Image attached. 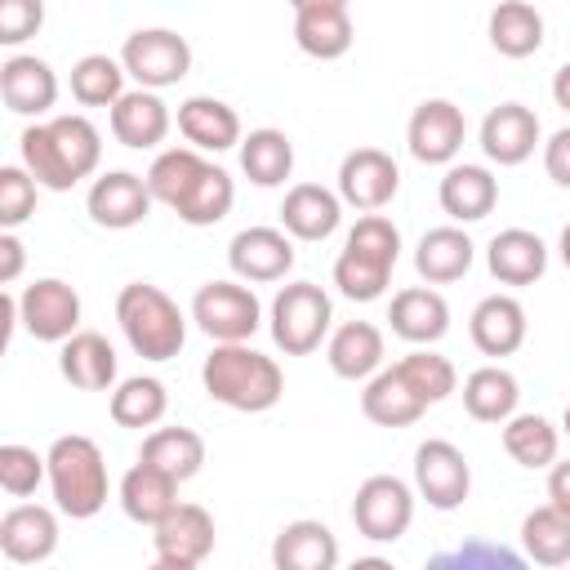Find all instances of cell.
Segmentation results:
<instances>
[{"label": "cell", "mask_w": 570, "mask_h": 570, "mask_svg": "<svg viewBox=\"0 0 570 570\" xmlns=\"http://www.w3.org/2000/svg\"><path fill=\"white\" fill-rule=\"evenodd\" d=\"M338 218H343V200L321 183H294L281 200V227L294 240H325L338 232Z\"/></svg>", "instance_id": "obj_22"}, {"label": "cell", "mask_w": 570, "mask_h": 570, "mask_svg": "<svg viewBox=\"0 0 570 570\" xmlns=\"http://www.w3.org/2000/svg\"><path fill=\"white\" fill-rule=\"evenodd\" d=\"M45 22V4L40 0H4L0 4V45H22L27 36H36Z\"/></svg>", "instance_id": "obj_47"}, {"label": "cell", "mask_w": 570, "mask_h": 570, "mask_svg": "<svg viewBox=\"0 0 570 570\" xmlns=\"http://www.w3.org/2000/svg\"><path fill=\"white\" fill-rule=\"evenodd\" d=\"M548 503L570 517V459L548 468Z\"/></svg>", "instance_id": "obj_50"}, {"label": "cell", "mask_w": 570, "mask_h": 570, "mask_svg": "<svg viewBox=\"0 0 570 570\" xmlns=\"http://www.w3.org/2000/svg\"><path fill=\"white\" fill-rule=\"evenodd\" d=\"M294 40L303 53H312L321 62L343 58L356 40L347 4L343 0H298L294 4Z\"/></svg>", "instance_id": "obj_17"}, {"label": "cell", "mask_w": 570, "mask_h": 570, "mask_svg": "<svg viewBox=\"0 0 570 570\" xmlns=\"http://www.w3.org/2000/svg\"><path fill=\"white\" fill-rule=\"evenodd\" d=\"M485 267L499 285H534L548 272V245L525 227H503L485 245Z\"/></svg>", "instance_id": "obj_23"}, {"label": "cell", "mask_w": 570, "mask_h": 570, "mask_svg": "<svg viewBox=\"0 0 570 570\" xmlns=\"http://www.w3.org/2000/svg\"><path fill=\"white\" fill-rule=\"evenodd\" d=\"M272 566L276 570H338V539L325 521L298 517L281 525L272 539Z\"/></svg>", "instance_id": "obj_21"}, {"label": "cell", "mask_w": 570, "mask_h": 570, "mask_svg": "<svg viewBox=\"0 0 570 570\" xmlns=\"http://www.w3.org/2000/svg\"><path fill=\"white\" fill-rule=\"evenodd\" d=\"M58 370L71 387L80 392H102L116 383V347L98 334V330H80L62 343L58 352Z\"/></svg>", "instance_id": "obj_32"}, {"label": "cell", "mask_w": 570, "mask_h": 570, "mask_svg": "<svg viewBox=\"0 0 570 570\" xmlns=\"http://www.w3.org/2000/svg\"><path fill=\"white\" fill-rule=\"evenodd\" d=\"M49 476V459L36 454L31 445H18V441H4L0 445V490L13 494V499H27L36 494V485Z\"/></svg>", "instance_id": "obj_45"}, {"label": "cell", "mask_w": 570, "mask_h": 570, "mask_svg": "<svg viewBox=\"0 0 570 570\" xmlns=\"http://www.w3.org/2000/svg\"><path fill=\"white\" fill-rule=\"evenodd\" d=\"M138 463H151V468H160L165 476H174V481L183 485V481H191V476L200 472V463H205V441H200V432H191V428H156V432L142 441Z\"/></svg>", "instance_id": "obj_36"}, {"label": "cell", "mask_w": 570, "mask_h": 570, "mask_svg": "<svg viewBox=\"0 0 570 570\" xmlns=\"http://www.w3.org/2000/svg\"><path fill=\"white\" fill-rule=\"evenodd\" d=\"M22 263H27L22 240L13 232H0V285H13L22 276Z\"/></svg>", "instance_id": "obj_49"}, {"label": "cell", "mask_w": 570, "mask_h": 570, "mask_svg": "<svg viewBox=\"0 0 570 570\" xmlns=\"http://www.w3.org/2000/svg\"><path fill=\"white\" fill-rule=\"evenodd\" d=\"M414 490H419V499H428V508L454 512L472 490V468H468L463 450L441 436L423 441L414 450Z\"/></svg>", "instance_id": "obj_12"}, {"label": "cell", "mask_w": 570, "mask_h": 570, "mask_svg": "<svg viewBox=\"0 0 570 570\" xmlns=\"http://www.w3.org/2000/svg\"><path fill=\"white\" fill-rule=\"evenodd\" d=\"M18 325L40 343H67L80 334V294L58 276L31 281L18 294Z\"/></svg>", "instance_id": "obj_11"}, {"label": "cell", "mask_w": 570, "mask_h": 570, "mask_svg": "<svg viewBox=\"0 0 570 570\" xmlns=\"http://www.w3.org/2000/svg\"><path fill=\"white\" fill-rule=\"evenodd\" d=\"M334 321V303L321 285L312 281H294L281 285V294L272 298V343L285 356H307L321 347V338L330 334Z\"/></svg>", "instance_id": "obj_7"}, {"label": "cell", "mask_w": 570, "mask_h": 570, "mask_svg": "<svg viewBox=\"0 0 570 570\" xmlns=\"http://www.w3.org/2000/svg\"><path fill=\"white\" fill-rule=\"evenodd\" d=\"M552 98H557V107L570 116V62L557 67V76H552Z\"/></svg>", "instance_id": "obj_51"}, {"label": "cell", "mask_w": 570, "mask_h": 570, "mask_svg": "<svg viewBox=\"0 0 570 570\" xmlns=\"http://www.w3.org/2000/svg\"><path fill=\"white\" fill-rule=\"evenodd\" d=\"M151 200L169 205L187 227H214L232 214L236 183L223 165L205 160L196 147H169L147 169Z\"/></svg>", "instance_id": "obj_1"}, {"label": "cell", "mask_w": 570, "mask_h": 570, "mask_svg": "<svg viewBox=\"0 0 570 570\" xmlns=\"http://www.w3.org/2000/svg\"><path fill=\"white\" fill-rule=\"evenodd\" d=\"M120 508H125L129 521L156 530V525L178 508V481L165 476V472L151 468V463H134V468L125 472V481H120Z\"/></svg>", "instance_id": "obj_33"}, {"label": "cell", "mask_w": 570, "mask_h": 570, "mask_svg": "<svg viewBox=\"0 0 570 570\" xmlns=\"http://www.w3.org/2000/svg\"><path fill=\"white\" fill-rule=\"evenodd\" d=\"M539 147V116L525 102H499L481 120V151L494 165H521Z\"/></svg>", "instance_id": "obj_18"}, {"label": "cell", "mask_w": 570, "mask_h": 570, "mask_svg": "<svg viewBox=\"0 0 570 570\" xmlns=\"http://www.w3.org/2000/svg\"><path fill=\"white\" fill-rule=\"evenodd\" d=\"M396 374L410 383V392H414L423 405L445 401V396L454 392V383H459L454 365H450L441 352H432V347H414V352H405V356L396 361Z\"/></svg>", "instance_id": "obj_44"}, {"label": "cell", "mask_w": 570, "mask_h": 570, "mask_svg": "<svg viewBox=\"0 0 570 570\" xmlns=\"http://www.w3.org/2000/svg\"><path fill=\"white\" fill-rule=\"evenodd\" d=\"M147 570H200L196 561H178V557H156Z\"/></svg>", "instance_id": "obj_52"}, {"label": "cell", "mask_w": 570, "mask_h": 570, "mask_svg": "<svg viewBox=\"0 0 570 570\" xmlns=\"http://www.w3.org/2000/svg\"><path fill=\"white\" fill-rule=\"evenodd\" d=\"M58 548V517L45 503H13L0 517V552L18 566H40Z\"/></svg>", "instance_id": "obj_19"}, {"label": "cell", "mask_w": 570, "mask_h": 570, "mask_svg": "<svg viewBox=\"0 0 570 570\" xmlns=\"http://www.w3.org/2000/svg\"><path fill=\"white\" fill-rule=\"evenodd\" d=\"M490 45L503 58H530L543 45V13L525 0H503L490 13Z\"/></svg>", "instance_id": "obj_38"}, {"label": "cell", "mask_w": 570, "mask_h": 570, "mask_svg": "<svg viewBox=\"0 0 570 570\" xmlns=\"http://www.w3.org/2000/svg\"><path fill=\"white\" fill-rule=\"evenodd\" d=\"M200 383H205L209 401L240 410V414H263L285 392L281 365L249 343H214V352L200 365Z\"/></svg>", "instance_id": "obj_3"}, {"label": "cell", "mask_w": 570, "mask_h": 570, "mask_svg": "<svg viewBox=\"0 0 570 570\" xmlns=\"http://www.w3.org/2000/svg\"><path fill=\"white\" fill-rule=\"evenodd\" d=\"M116 321L142 361H174L187 343V321L178 303L160 285H147V281H129L116 294Z\"/></svg>", "instance_id": "obj_5"}, {"label": "cell", "mask_w": 570, "mask_h": 570, "mask_svg": "<svg viewBox=\"0 0 570 570\" xmlns=\"http://www.w3.org/2000/svg\"><path fill=\"white\" fill-rule=\"evenodd\" d=\"M214 517L200 508V503H178L156 530H151V543H156V557H178V561H205L214 552Z\"/></svg>", "instance_id": "obj_30"}, {"label": "cell", "mask_w": 570, "mask_h": 570, "mask_svg": "<svg viewBox=\"0 0 570 570\" xmlns=\"http://www.w3.org/2000/svg\"><path fill=\"white\" fill-rule=\"evenodd\" d=\"M557 249H561V263H566V267H570V223H566V227H561V245H557Z\"/></svg>", "instance_id": "obj_54"}, {"label": "cell", "mask_w": 570, "mask_h": 570, "mask_svg": "<svg viewBox=\"0 0 570 570\" xmlns=\"http://www.w3.org/2000/svg\"><path fill=\"white\" fill-rule=\"evenodd\" d=\"M227 263L249 285L281 281L294 267V240L281 227H240L227 245Z\"/></svg>", "instance_id": "obj_16"}, {"label": "cell", "mask_w": 570, "mask_h": 570, "mask_svg": "<svg viewBox=\"0 0 570 570\" xmlns=\"http://www.w3.org/2000/svg\"><path fill=\"white\" fill-rule=\"evenodd\" d=\"M125 76L138 80V89H169L191 71V45L169 27H138L120 45Z\"/></svg>", "instance_id": "obj_8"}, {"label": "cell", "mask_w": 570, "mask_h": 570, "mask_svg": "<svg viewBox=\"0 0 570 570\" xmlns=\"http://www.w3.org/2000/svg\"><path fill=\"white\" fill-rule=\"evenodd\" d=\"M472 258H476V245H472V236H468L463 227H454V223L423 232L419 245H414V267H419V276H423L428 285H450V281L468 276Z\"/></svg>", "instance_id": "obj_28"}, {"label": "cell", "mask_w": 570, "mask_h": 570, "mask_svg": "<svg viewBox=\"0 0 570 570\" xmlns=\"http://www.w3.org/2000/svg\"><path fill=\"white\" fill-rule=\"evenodd\" d=\"M0 98L13 116H45L58 102V76L36 53H13L0 62Z\"/></svg>", "instance_id": "obj_20"}, {"label": "cell", "mask_w": 570, "mask_h": 570, "mask_svg": "<svg viewBox=\"0 0 570 570\" xmlns=\"http://www.w3.org/2000/svg\"><path fill=\"white\" fill-rule=\"evenodd\" d=\"M169 410V392L151 374H134L111 392V419L120 428H156Z\"/></svg>", "instance_id": "obj_42"}, {"label": "cell", "mask_w": 570, "mask_h": 570, "mask_svg": "<svg viewBox=\"0 0 570 570\" xmlns=\"http://www.w3.org/2000/svg\"><path fill=\"white\" fill-rule=\"evenodd\" d=\"M111 134L120 147L147 151L156 142H165L169 134V107L160 102V94L151 89H129L116 107H111Z\"/></svg>", "instance_id": "obj_31"}, {"label": "cell", "mask_w": 570, "mask_h": 570, "mask_svg": "<svg viewBox=\"0 0 570 570\" xmlns=\"http://www.w3.org/2000/svg\"><path fill=\"white\" fill-rule=\"evenodd\" d=\"M423 401L410 392V383L396 374V365H383L370 383H365V392H361V414L370 419V423H379V428H410V423H419L423 419Z\"/></svg>", "instance_id": "obj_34"}, {"label": "cell", "mask_w": 570, "mask_h": 570, "mask_svg": "<svg viewBox=\"0 0 570 570\" xmlns=\"http://www.w3.org/2000/svg\"><path fill=\"white\" fill-rule=\"evenodd\" d=\"M521 548L534 566H570V517L552 503L525 512L521 521Z\"/></svg>", "instance_id": "obj_40"}, {"label": "cell", "mask_w": 570, "mask_h": 570, "mask_svg": "<svg viewBox=\"0 0 570 570\" xmlns=\"http://www.w3.org/2000/svg\"><path fill=\"white\" fill-rule=\"evenodd\" d=\"M347 570H396V566H392L387 557H356Z\"/></svg>", "instance_id": "obj_53"}, {"label": "cell", "mask_w": 570, "mask_h": 570, "mask_svg": "<svg viewBox=\"0 0 570 570\" xmlns=\"http://www.w3.org/2000/svg\"><path fill=\"white\" fill-rule=\"evenodd\" d=\"M468 334L481 356H512L525 343V307L512 294H485L468 316Z\"/></svg>", "instance_id": "obj_25"}, {"label": "cell", "mask_w": 570, "mask_h": 570, "mask_svg": "<svg viewBox=\"0 0 570 570\" xmlns=\"http://www.w3.org/2000/svg\"><path fill=\"white\" fill-rule=\"evenodd\" d=\"M191 321L214 343H249L254 330L263 325V307H258L254 289L240 281H205L191 294Z\"/></svg>", "instance_id": "obj_9"}, {"label": "cell", "mask_w": 570, "mask_h": 570, "mask_svg": "<svg viewBox=\"0 0 570 570\" xmlns=\"http://www.w3.org/2000/svg\"><path fill=\"white\" fill-rule=\"evenodd\" d=\"M49 490H53V503L62 517L71 521H89L102 512L107 503V463H102V450L80 436V432H67L49 445Z\"/></svg>", "instance_id": "obj_6"}, {"label": "cell", "mask_w": 570, "mask_h": 570, "mask_svg": "<svg viewBox=\"0 0 570 570\" xmlns=\"http://www.w3.org/2000/svg\"><path fill=\"white\" fill-rule=\"evenodd\" d=\"M240 169L254 187H281L294 169V142L281 129H249L240 138Z\"/></svg>", "instance_id": "obj_37"}, {"label": "cell", "mask_w": 570, "mask_h": 570, "mask_svg": "<svg viewBox=\"0 0 570 570\" xmlns=\"http://www.w3.org/2000/svg\"><path fill=\"white\" fill-rule=\"evenodd\" d=\"M387 321H392L396 338H405L414 347H432L450 330V303L436 289H428V285H410V289L392 294Z\"/></svg>", "instance_id": "obj_24"}, {"label": "cell", "mask_w": 570, "mask_h": 570, "mask_svg": "<svg viewBox=\"0 0 570 570\" xmlns=\"http://www.w3.org/2000/svg\"><path fill=\"white\" fill-rule=\"evenodd\" d=\"M18 151H22V169H27L40 187H49V191H71L80 178H89V174L98 169L102 138H98V129H94L89 116L67 111V116L27 125L22 138H18Z\"/></svg>", "instance_id": "obj_2"}, {"label": "cell", "mask_w": 570, "mask_h": 570, "mask_svg": "<svg viewBox=\"0 0 570 570\" xmlns=\"http://www.w3.org/2000/svg\"><path fill=\"white\" fill-rule=\"evenodd\" d=\"M125 67L111 53H85L71 67V98L80 107H116L125 98Z\"/></svg>", "instance_id": "obj_41"}, {"label": "cell", "mask_w": 570, "mask_h": 570, "mask_svg": "<svg viewBox=\"0 0 570 570\" xmlns=\"http://www.w3.org/2000/svg\"><path fill=\"white\" fill-rule=\"evenodd\" d=\"M517 401H521V383L503 365H481L463 379V410L476 423H508L517 414Z\"/></svg>", "instance_id": "obj_35"}, {"label": "cell", "mask_w": 570, "mask_h": 570, "mask_svg": "<svg viewBox=\"0 0 570 570\" xmlns=\"http://www.w3.org/2000/svg\"><path fill=\"white\" fill-rule=\"evenodd\" d=\"M561 432L570 436V401H566V414H561Z\"/></svg>", "instance_id": "obj_55"}, {"label": "cell", "mask_w": 570, "mask_h": 570, "mask_svg": "<svg viewBox=\"0 0 570 570\" xmlns=\"http://www.w3.org/2000/svg\"><path fill=\"white\" fill-rule=\"evenodd\" d=\"M423 570H534L525 552L508 548V543H490V539H463L450 552H436L423 561Z\"/></svg>", "instance_id": "obj_43"}, {"label": "cell", "mask_w": 570, "mask_h": 570, "mask_svg": "<svg viewBox=\"0 0 570 570\" xmlns=\"http://www.w3.org/2000/svg\"><path fill=\"white\" fill-rule=\"evenodd\" d=\"M85 209L98 227L107 232H125V227H138L147 214H151V191H147V178L142 174H129V169H111V174H98L89 196H85Z\"/></svg>", "instance_id": "obj_15"}, {"label": "cell", "mask_w": 570, "mask_h": 570, "mask_svg": "<svg viewBox=\"0 0 570 570\" xmlns=\"http://www.w3.org/2000/svg\"><path fill=\"white\" fill-rule=\"evenodd\" d=\"M325 361H330V370L338 374V379H374L379 370H383V334H379V325H370V321H343L334 334H330V343H325Z\"/></svg>", "instance_id": "obj_29"}, {"label": "cell", "mask_w": 570, "mask_h": 570, "mask_svg": "<svg viewBox=\"0 0 570 570\" xmlns=\"http://www.w3.org/2000/svg\"><path fill=\"white\" fill-rule=\"evenodd\" d=\"M36 178L22 165H4L0 169V227L13 232L18 223H27L36 214Z\"/></svg>", "instance_id": "obj_46"}, {"label": "cell", "mask_w": 570, "mask_h": 570, "mask_svg": "<svg viewBox=\"0 0 570 570\" xmlns=\"http://www.w3.org/2000/svg\"><path fill=\"white\" fill-rule=\"evenodd\" d=\"M352 521L365 539L374 543H396L410 521H414V490L392 476V472H374L356 485V499H352Z\"/></svg>", "instance_id": "obj_10"}, {"label": "cell", "mask_w": 570, "mask_h": 570, "mask_svg": "<svg viewBox=\"0 0 570 570\" xmlns=\"http://www.w3.org/2000/svg\"><path fill=\"white\" fill-rule=\"evenodd\" d=\"M463 134H468V120H463V107L450 102V98H428L414 107L410 125H405V142H410V156L423 160V165H450L463 147Z\"/></svg>", "instance_id": "obj_14"}, {"label": "cell", "mask_w": 570, "mask_h": 570, "mask_svg": "<svg viewBox=\"0 0 570 570\" xmlns=\"http://www.w3.org/2000/svg\"><path fill=\"white\" fill-rule=\"evenodd\" d=\"M436 200L454 223H481L499 205V178L485 165H450Z\"/></svg>", "instance_id": "obj_27"}, {"label": "cell", "mask_w": 570, "mask_h": 570, "mask_svg": "<svg viewBox=\"0 0 570 570\" xmlns=\"http://www.w3.org/2000/svg\"><path fill=\"white\" fill-rule=\"evenodd\" d=\"M401 258V232L383 214H361L356 227L343 240V254L334 258V285L352 303H374L383 298L392 267Z\"/></svg>", "instance_id": "obj_4"}, {"label": "cell", "mask_w": 570, "mask_h": 570, "mask_svg": "<svg viewBox=\"0 0 570 570\" xmlns=\"http://www.w3.org/2000/svg\"><path fill=\"white\" fill-rule=\"evenodd\" d=\"M178 134L196 151H227V147H240V116L223 98L196 94L178 102Z\"/></svg>", "instance_id": "obj_26"}, {"label": "cell", "mask_w": 570, "mask_h": 570, "mask_svg": "<svg viewBox=\"0 0 570 570\" xmlns=\"http://www.w3.org/2000/svg\"><path fill=\"white\" fill-rule=\"evenodd\" d=\"M503 450L521 468H552L561 450V432L543 414H512L503 423Z\"/></svg>", "instance_id": "obj_39"}, {"label": "cell", "mask_w": 570, "mask_h": 570, "mask_svg": "<svg viewBox=\"0 0 570 570\" xmlns=\"http://www.w3.org/2000/svg\"><path fill=\"white\" fill-rule=\"evenodd\" d=\"M396 187H401V169L383 147H356L338 165V200L361 214L383 209L396 196Z\"/></svg>", "instance_id": "obj_13"}, {"label": "cell", "mask_w": 570, "mask_h": 570, "mask_svg": "<svg viewBox=\"0 0 570 570\" xmlns=\"http://www.w3.org/2000/svg\"><path fill=\"white\" fill-rule=\"evenodd\" d=\"M543 169L557 187H570V125H561L548 142H543Z\"/></svg>", "instance_id": "obj_48"}]
</instances>
